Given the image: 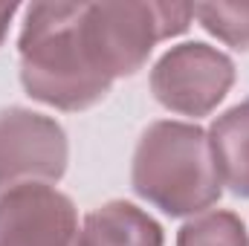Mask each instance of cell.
Returning <instances> with one entry per match:
<instances>
[{"mask_svg": "<svg viewBox=\"0 0 249 246\" xmlns=\"http://www.w3.org/2000/svg\"><path fill=\"white\" fill-rule=\"evenodd\" d=\"M81 9L84 3H29L18 35V72L26 96L64 113L96 107L113 87L90 61Z\"/></svg>", "mask_w": 249, "mask_h": 246, "instance_id": "obj_1", "label": "cell"}, {"mask_svg": "<svg viewBox=\"0 0 249 246\" xmlns=\"http://www.w3.org/2000/svg\"><path fill=\"white\" fill-rule=\"evenodd\" d=\"M130 188L168 217H197L217 206L223 180L209 130L194 122H151L130 159Z\"/></svg>", "mask_w": 249, "mask_h": 246, "instance_id": "obj_2", "label": "cell"}, {"mask_svg": "<svg viewBox=\"0 0 249 246\" xmlns=\"http://www.w3.org/2000/svg\"><path fill=\"white\" fill-rule=\"evenodd\" d=\"M194 20L191 3H84L81 38L90 61L110 81L136 75L160 41L188 32Z\"/></svg>", "mask_w": 249, "mask_h": 246, "instance_id": "obj_3", "label": "cell"}, {"mask_svg": "<svg viewBox=\"0 0 249 246\" xmlns=\"http://www.w3.org/2000/svg\"><path fill=\"white\" fill-rule=\"evenodd\" d=\"M235 61L203 41H186L160 55L151 70L154 99L180 116H209L235 87Z\"/></svg>", "mask_w": 249, "mask_h": 246, "instance_id": "obj_4", "label": "cell"}, {"mask_svg": "<svg viewBox=\"0 0 249 246\" xmlns=\"http://www.w3.org/2000/svg\"><path fill=\"white\" fill-rule=\"evenodd\" d=\"M67 162L70 142L53 116L29 107L0 110V194L26 183H58Z\"/></svg>", "mask_w": 249, "mask_h": 246, "instance_id": "obj_5", "label": "cell"}, {"mask_svg": "<svg viewBox=\"0 0 249 246\" xmlns=\"http://www.w3.org/2000/svg\"><path fill=\"white\" fill-rule=\"evenodd\" d=\"M0 246H81L75 203L50 183L3 191Z\"/></svg>", "mask_w": 249, "mask_h": 246, "instance_id": "obj_6", "label": "cell"}, {"mask_svg": "<svg viewBox=\"0 0 249 246\" xmlns=\"http://www.w3.org/2000/svg\"><path fill=\"white\" fill-rule=\"evenodd\" d=\"M81 246H165V235L136 203L107 200L84 217Z\"/></svg>", "mask_w": 249, "mask_h": 246, "instance_id": "obj_7", "label": "cell"}, {"mask_svg": "<svg viewBox=\"0 0 249 246\" xmlns=\"http://www.w3.org/2000/svg\"><path fill=\"white\" fill-rule=\"evenodd\" d=\"M209 142L223 185L235 197L249 200V99L223 110L212 122Z\"/></svg>", "mask_w": 249, "mask_h": 246, "instance_id": "obj_8", "label": "cell"}, {"mask_svg": "<svg viewBox=\"0 0 249 246\" xmlns=\"http://www.w3.org/2000/svg\"><path fill=\"white\" fill-rule=\"evenodd\" d=\"M177 246H249V232L235 211L209 209L180 226Z\"/></svg>", "mask_w": 249, "mask_h": 246, "instance_id": "obj_9", "label": "cell"}, {"mask_svg": "<svg viewBox=\"0 0 249 246\" xmlns=\"http://www.w3.org/2000/svg\"><path fill=\"white\" fill-rule=\"evenodd\" d=\"M194 18L226 47L249 53V3H194Z\"/></svg>", "mask_w": 249, "mask_h": 246, "instance_id": "obj_10", "label": "cell"}, {"mask_svg": "<svg viewBox=\"0 0 249 246\" xmlns=\"http://www.w3.org/2000/svg\"><path fill=\"white\" fill-rule=\"evenodd\" d=\"M18 12H20L18 3H0V47H3V41L9 35V26H12V20H15Z\"/></svg>", "mask_w": 249, "mask_h": 246, "instance_id": "obj_11", "label": "cell"}]
</instances>
